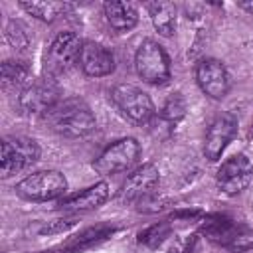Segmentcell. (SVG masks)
Listing matches in <instances>:
<instances>
[{
  "instance_id": "cell-1",
  "label": "cell",
  "mask_w": 253,
  "mask_h": 253,
  "mask_svg": "<svg viewBox=\"0 0 253 253\" xmlns=\"http://www.w3.org/2000/svg\"><path fill=\"white\" fill-rule=\"evenodd\" d=\"M47 126L67 138H81L95 130L97 121L91 107L79 97L61 99L51 111L43 115Z\"/></svg>"
},
{
  "instance_id": "cell-2",
  "label": "cell",
  "mask_w": 253,
  "mask_h": 253,
  "mask_svg": "<svg viewBox=\"0 0 253 253\" xmlns=\"http://www.w3.org/2000/svg\"><path fill=\"white\" fill-rule=\"evenodd\" d=\"M208 241L233 251V253H249L253 251V229L237 223L225 215H210L204 219L200 229Z\"/></svg>"
},
{
  "instance_id": "cell-3",
  "label": "cell",
  "mask_w": 253,
  "mask_h": 253,
  "mask_svg": "<svg viewBox=\"0 0 253 253\" xmlns=\"http://www.w3.org/2000/svg\"><path fill=\"white\" fill-rule=\"evenodd\" d=\"M59 95H61V89L53 77L34 79L18 93V109L22 115L43 117L61 101Z\"/></svg>"
},
{
  "instance_id": "cell-4",
  "label": "cell",
  "mask_w": 253,
  "mask_h": 253,
  "mask_svg": "<svg viewBox=\"0 0 253 253\" xmlns=\"http://www.w3.org/2000/svg\"><path fill=\"white\" fill-rule=\"evenodd\" d=\"M67 180L57 170H40L16 184V194L30 202H47L63 196Z\"/></svg>"
},
{
  "instance_id": "cell-5",
  "label": "cell",
  "mask_w": 253,
  "mask_h": 253,
  "mask_svg": "<svg viewBox=\"0 0 253 253\" xmlns=\"http://www.w3.org/2000/svg\"><path fill=\"white\" fill-rule=\"evenodd\" d=\"M40 156V146L28 136H6L0 146V172L10 178L30 168Z\"/></svg>"
},
{
  "instance_id": "cell-6",
  "label": "cell",
  "mask_w": 253,
  "mask_h": 253,
  "mask_svg": "<svg viewBox=\"0 0 253 253\" xmlns=\"http://www.w3.org/2000/svg\"><path fill=\"white\" fill-rule=\"evenodd\" d=\"M83 42L73 32H59L51 43L47 45L45 57H43V71L47 77H55L65 73L75 61H79Z\"/></svg>"
},
{
  "instance_id": "cell-7",
  "label": "cell",
  "mask_w": 253,
  "mask_h": 253,
  "mask_svg": "<svg viewBox=\"0 0 253 253\" xmlns=\"http://www.w3.org/2000/svg\"><path fill=\"white\" fill-rule=\"evenodd\" d=\"M136 73L152 85H162L170 79V59L164 47L154 40H144L134 55Z\"/></svg>"
},
{
  "instance_id": "cell-8",
  "label": "cell",
  "mask_w": 253,
  "mask_h": 253,
  "mask_svg": "<svg viewBox=\"0 0 253 253\" xmlns=\"http://www.w3.org/2000/svg\"><path fill=\"white\" fill-rule=\"evenodd\" d=\"M111 99H113L115 107L121 111V115L126 117L134 125H146L154 117V105H152L150 97L134 85L121 83V85L113 87Z\"/></svg>"
},
{
  "instance_id": "cell-9",
  "label": "cell",
  "mask_w": 253,
  "mask_h": 253,
  "mask_svg": "<svg viewBox=\"0 0 253 253\" xmlns=\"http://www.w3.org/2000/svg\"><path fill=\"white\" fill-rule=\"evenodd\" d=\"M140 156V144L134 138H121L107 146L97 160L93 162V168L101 176H115L121 172H126L132 168V164Z\"/></svg>"
},
{
  "instance_id": "cell-10",
  "label": "cell",
  "mask_w": 253,
  "mask_h": 253,
  "mask_svg": "<svg viewBox=\"0 0 253 253\" xmlns=\"http://www.w3.org/2000/svg\"><path fill=\"white\" fill-rule=\"evenodd\" d=\"M251 178H253L251 160L245 154H233L219 166L215 174V184L223 194L235 196L249 186Z\"/></svg>"
},
{
  "instance_id": "cell-11",
  "label": "cell",
  "mask_w": 253,
  "mask_h": 253,
  "mask_svg": "<svg viewBox=\"0 0 253 253\" xmlns=\"http://www.w3.org/2000/svg\"><path fill=\"white\" fill-rule=\"evenodd\" d=\"M196 83L211 99H223L229 91V73L215 57H204L196 63Z\"/></svg>"
},
{
  "instance_id": "cell-12",
  "label": "cell",
  "mask_w": 253,
  "mask_h": 253,
  "mask_svg": "<svg viewBox=\"0 0 253 253\" xmlns=\"http://www.w3.org/2000/svg\"><path fill=\"white\" fill-rule=\"evenodd\" d=\"M237 132V119L231 113H221L213 119V123L210 125L208 132H206V140H204V154L208 160H217L221 156V152L225 150V146L231 142V138Z\"/></svg>"
},
{
  "instance_id": "cell-13",
  "label": "cell",
  "mask_w": 253,
  "mask_h": 253,
  "mask_svg": "<svg viewBox=\"0 0 253 253\" xmlns=\"http://www.w3.org/2000/svg\"><path fill=\"white\" fill-rule=\"evenodd\" d=\"M158 180H160L158 168L154 164H142L121 186L119 200L121 202H138L158 186Z\"/></svg>"
},
{
  "instance_id": "cell-14",
  "label": "cell",
  "mask_w": 253,
  "mask_h": 253,
  "mask_svg": "<svg viewBox=\"0 0 253 253\" xmlns=\"http://www.w3.org/2000/svg\"><path fill=\"white\" fill-rule=\"evenodd\" d=\"M79 67L89 77H105L115 71V55L97 42H83Z\"/></svg>"
},
{
  "instance_id": "cell-15",
  "label": "cell",
  "mask_w": 253,
  "mask_h": 253,
  "mask_svg": "<svg viewBox=\"0 0 253 253\" xmlns=\"http://www.w3.org/2000/svg\"><path fill=\"white\" fill-rule=\"evenodd\" d=\"M107 198H109V186H107V182H99V184L89 186L77 194L61 198L57 208L63 211H71V213L91 211V210H97L99 206H103L107 202Z\"/></svg>"
},
{
  "instance_id": "cell-16",
  "label": "cell",
  "mask_w": 253,
  "mask_h": 253,
  "mask_svg": "<svg viewBox=\"0 0 253 253\" xmlns=\"http://www.w3.org/2000/svg\"><path fill=\"white\" fill-rule=\"evenodd\" d=\"M103 12L109 26L117 32H128L138 22V12L130 2H105Z\"/></svg>"
},
{
  "instance_id": "cell-17",
  "label": "cell",
  "mask_w": 253,
  "mask_h": 253,
  "mask_svg": "<svg viewBox=\"0 0 253 253\" xmlns=\"http://www.w3.org/2000/svg\"><path fill=\"white\" fill-rule=\"evenodd\" d=\"M148 14L152 20V26L160 36H172L176 30V18L178 8L174 2H152L148 4Z\"/></svg>"
},
{
  "instance_id": "cell-18",
  "label": "cell",
  "mask_w": 253,
  "mask_h": 253,
  "mask_svg": "<svg viewBox=\"0 0 253 253\" xmlns=\"http://www.w3.org/2000/svg\"><path fill=\"white\" fill-rule=\"evenodd\" d=\"M30 65L22 59H6L2 63V87L4 89H24L30 83Z\"/></svg>"
},
{
  "instance_id": "cell-19",
  "label": "cell",
  "mask_w": 253,
  "mask_h": 253,
  "mask_svg": "<svg viewBox=\"0 0 253 253\" xmlns=\"http://www.w3.org/2000/svg\"><path fill=\"white\" fill-rule=\"evenodd\" d=\"M20 8L42 22H53L63 12L71 10V6L63 2H20Z\"/></svg>"
},
{
  "instance_id": "cell-20",
  "label": "cell",
  "mask_w": 253,
  "mask_h": 253,
  "mask_svg": "<svg viewBox=\"0 0 253 253\" xmlns=\"http://www.w3.org/2000/svg\"><path fill=\"white\" fill-rule=\"evenodd\" d=\"M170 231L172 229H170V223L168 221H158V223L146 227L144 231H140L138 233V241L142 245H146V247H158L170 235Z\"/></svg>"
},
{
  "instance_id": "cell-21",
  "label": "cell",
  "mask_w": 253,
  "mask_h": 253,
  "mask_svg": "<svg viewBox=\"0 0 253 253\" xmlns=\"http://www.w3.org/2000/svg\"><path fill=\"white\" fill-rule=\"evenodd\" d=\"M113 233H115V227H111V225H97V227L85 229L83 233H79V235L73 239L71 249L87 247V245L97 243V241H101V239H105V237H109V235H113Z\"/></svg>"
},
{
  "instance_id": "cell-22",
  "label": "cell",
  "mask_w": 253,
  "mask_h": 253,
  "mask_svg": "<svg viewBox=\"0 0 253 253\" xmlns=\"http://www.w3.org/2000/svg\"><path fill=\"white\" fill-rule=\"evenodd\" d=\"M184 113H186V103H184V99H182L180 93L170 95V97L166 99V103L162 105V109H160V117H162L164 121H168V123L180 121V119L184 117Z\"/></svg>"
},
{
  "instance_id": "cell-23",
  "label": "cell",
  "mask_w": 253,
  "mask_h": 253,
  "mask_svg": "<svg viewBox=\"0 0 253 253\" xmlns=\"http://www.w3.org/2000/svg\"><path fill=\"white\" fill-rule=\"evenodd\" d=\"M6 40H8V43L16 51H24L30 45V36L26 32V28L20 22H16V20L8 22V26H6Z\"/></svg>"
},
{
  "instance_id": "cell-24",
  "label": "cell",
  "mask_w": 253,
  "mask_h": 253,
  "mask_svg": "<svg viewBox=\"0 0 253 253\" xmlns=\"http://www.w3.org/2000/svg\"><path fill=\"white\" fill-rule=\"evenodd\" d=\"M196 245H198V235H196V233L184 235V237H178V239L174 241V245L170 247L168 253H194Z\"/></svg>"
},
{
  "instance_id": "cell-25",
  "label": "cell",
  "mask_w": 253,
  "mask_h": 253,
  "mask_svg": "<svg viewBox=\"0 0 253 253\" xmlns=\"http://www.w3.org/2000/svg\"><path fill=\"white\" fill-rule=\"evenodd\" d=\"M75 223V219L73 217H69V219H57V221H53L51 225H45V227H42L40 229V233L42 235H45V233H57V231H63V229H67V227H71Z\"/></svg>"
},
{
  "instance_id": "cell-26",
  "label": "cell",
  "mask_w": 253,
  "mask_h": 253,
  "mask_svg": "<svg viewBox=\"0 0 253 253\" xmlns=\"http://www.w3.org/2000/svg\"><path fill=\"white\" fill-rule=\"evenodd\" d=\"M239 8H243V10L253 14V2H239Z\"/></svg>"
}]
</instances>
